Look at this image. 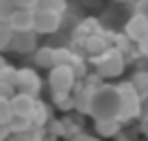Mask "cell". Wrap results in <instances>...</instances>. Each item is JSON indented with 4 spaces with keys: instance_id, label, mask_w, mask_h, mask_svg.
<instances>
[{
    "instance_id": "cell-26",
    "label": "cell",
    "mask_w": 148,
    "mask_h": 141,
    "mask_svg": "<svg viewBox=\"0 0 148 141\" xmlns=\"http://www.w3.org/2000/svg\"><path fill=\"white\" fill-rule=\"evenodd\" d=\"M42 2L44 0H15L18 7H22V9H33V11H35L37 7H42Z\"/></svg>"
},
{
    "instance_id": "cell-12",
    "label": "cell",
    "mask_w": 148,
    "mask_h": 141,
    "mask_svg": "<svg viewBox=\"0 0 148 141\" xmlns=\"http://www.w3.org/2000/svg\"><path fill=\"white\" fill-rule=\"evenodd\" d=\"M35 63L39 67H46V69H52L57 65V50L55 48H37L35 50Z\"/></svg>"
},
{
    "instance_id": "cell-25",
    "label": "cell",
    "mask_w": 148,
    "mask_h": 141,
    "mask_svg": "<svg viewBox=\"0 0 148 141\" xmlns=\"http://www.w3.org/2000/svg\"><path fill=\"white\" fill-rule=\"evenodd\" d=\"M15 93H18V85H13V82H0V98L11 100Z\"/></svg>"
},
{
    "instance_id": "cell-8",
    "label": "cell",
    "mask_w": 148,
    "mask_h": 141,
    "mask_svg": "<svg viewBox=\"0 0 148 141\" xmlns=\"http://www.w3.org/2000/svg\"><path fill=\"white\" fill-rule=\"evenodd\" d=\"M83 48H85V52H87L89 57H98V54H102V52L109 50L111 44H109V39H107V35L94 33V35L83 37Z\"/></svg>"
},
{
    "instance_id": "cell-1",
    "label": "cell",
    "mask_w": 148,
    "mask_h": 141,
    "mask_svg": "<svg viewBox=\"0 0 148 141\" xmlns=\"http://www.w3.org/2000/svg\"><path fill=\"white\" fill-rule=\"evenodd\" d=\"M122 109V93L120 87L113 85H100L92 91L89 98V115L94 119H111L118 117Z\"/></svg>"
},
{
    "instance_id": "cell-30",
    "label": "cell",
    "mask_w": 148,
    "mask_h": 141,
    "mask_svg": "<svg viewBox=\"0 0 148 141\" xmlns=\"http://www.w3.org/2000/svg\"><path fill=\"white\" fill-rule=\"evenodd\" d=\"M2 141H13V139H2Z\"/></svg>"
},
{
    "instance_id": "cell-29",
    "label": "cell",
    "mask_w": 148,
    "mask_h": 141,
    "mask_svg": "<svg viewBox=\"0 0 148 141\" xmlns=\"http://www.w3.org/2000/svg\"><path fill=\"white\" fill-rule=\"evenodd\" d=\"M70 141H98V139H96V137H92V135H85V132H81V135L72 137Z\"/></svg>"
},
{
    "instance_id": "cell-10",
    "label": "cell",
    "mask_w": 148,
    "mask_h": 141,
    "mask_svg": "<svg viewBox=\"0 0 148 141\" xmlns=\"http://www.w3.org/2000/svg\"><path fill=\"white\" fill-rule=\"evenodd\" d=\"M33 15H35L33 9H22V7H18L7 22H9L15 31H33Z\"/></svg>"
},
{
    "instance_id": "cell-5",
    "label": "cell",
    "mask_w": 148,
    "mask_h": 141,
    "mask_svg": "<svg viewBox=\"0 0 148 141\" xmlns=\"http://www.w3.org/2000/svg\"><path fill=\"white\" fill-rule=\"evenodd\" d=\"M76 78L79 76L72 69V65H55L48 76V85L50 91H72L76 87Z\"/></svg>"
},
{
    "instance_id": "cell-31",
    "label": "cell",
    "mask_w": 148,
    "mask_h": 141,
    "mask_svg": "<svg viewBox=\"0 0 148 141\" xmlns=\"http://www.w3.org/2000/svg\"><path fill=\"white\" fill-rule=\"evenodd\" d=\"M118 141H129V139H118Z\"/></svg>"
},
{
    "instance_id": "cell-24",
    "label": "cell",
    "mask_w": 148,
    "mask_h": 141,
    "mask_svg": "<svg viewBox=\"0 0 148 141\" xmlns=\"http://www.w3.org/2000/svg\"><path fill=\"white\" fill-rule=\"evenodd\" d=\"M48 132L55 137H65V124L63 119H50L48 122Z\"/></svg>"
},
{
    "instance_id": "cell-11",
    "label": "cell",
    "mask_w": 148,
    "mask_h": 141,
    "mask_svg": "<svg viewBox=\"0 0 148 141\" xmlns=\"http://www.w3.org/2000/svg\"><path fill=\"white\" fill-rule=\"evenodd\" d=\"M35 104H37L35 96L24 93V91H18V93L11 98V106H13V111L18 115H31L33 109H35Z\"/></svg>"
},
{
    "instance_id": "cell-2",
    "label": "cell",
    "mask_w": 148,
    "mask_h": 141,
    "mask_svg": "<svg viewBox=\"0 0 148 141\" xmlns=\"http://www.w3.org/2000/svg\"><path fill=\"white\" fill-rule=\"evenodd\" d=\"M92 63L96 65V72L102 78H118L126 67V57L120 48H109L102 54L92 57Z\"/></svg>"
},
{
    "instance_id": "cell-32",
    "label": "cell",
    "mask_w": 148,
    "mask_h": 141,
    "mask_svg": "<svg viewBox=\"0 0 148 141\" xmlns=\"http://www.w3.org/2000/svg\"><path fill=\"white\" fill-rule=\"evenodd\" d=\"M116 2H124V0H116Z\"/></svg>"
},
{
    "instance_id": "cell-34",
    "label": "cell",
    "mask_w": 148,
    "mask_h": 141,
    "mask_svg": "<svg viewBox=\"0 0 148 141\" xmlns=\"http://www.w3.org/2000/svg\"><path fill=\"white\" fill-rule=\"evenodd\" d=\"M146 130H148V128H146Z\"/></svg>"
},
{
    "instance_id": "cell-22",
    "label": "cell",
    "mask_w": 148,
    "mask_h": 141,
    "mask_svg": "<svg viewBox=\"0 0 148 141\" xmlns=\"http://www.w3.org/2000/svg\"><path fill=\"white\" fill-rule=\"evenodd\" d=\"M15 9H18L15 0H0V20H9Z\"/></svg>"
},
{
    "instance_id": "cell-33",
    "label": "cell",
    "mask_w": 148,
    "mask_h": 141,
    "mask_svg": "<svg viewBox=\"0 0 148 141\" xmlns=\"http://www.w3.org/2000/svg\"><path fill=\"white\" fill-rule=\"evenodd\" d=\"M37 141H46V139H37Z\"/></svg>"
},
{
    "instance_id": "cell-20",
    "label": "cell",
    "mask_w": 148,
    "mask_h": 141,
    "mask_svg": "<svg viewBox=\"0 0 148 141\" xmlns=\"http://www.w3.org/2000/svg\"><path fill=\"white\" fill-rule=\"evenodd\" d=\"M94 33H102L100 26H98V20L87 18V20H83V22L79 24V35L87 37V35H94Z\"/></svg>"
},
{
    "instance_id": "cell-14",
    "label": "cell",
    "mask_w": 148,
    "mask_h": 141,
    "mask_svg": "<svg viewBox=\"0 0 148 141\" xmlns=\"http://www.w3.org/2000/svg\"><path fill=\"white\" fill-rule=\"evenodd\" d=\"M52 102L59 111L76 109V96H70V91H52Z\"/></svg>"
},
{
    "instance_id": "cell-6",
    "label": "cell",
    "mask_w": 148,
    "mask_h": 141,
    "mask_svg": "<svg viewBox=\"0 0 148 141\" xmlns=\"http://www.w3.org/2000/svg\"><path fill=\"white\" fill-rule=\"evenodd\" d=\"M37 35L39 33L33 28V31H15L13 41H11L9 50L18 52V54H28V52L37 50Z\"/></svg>"
},
{
    "instance_id": "cell-16",
    "label": "cell",
    "mask_w": 148,
    "mask_h": 141,
    "mask_svg": "<svg viewBox=\"0 0 148 141\" xmlns=\"http://www.w3.org/2000/svg\"><path fill=\"white\" fill-rule=\"evenodd\" d=\"M13 35H15V28L7 20H0V50H9Z\"/></svg>"
},
{
    "instance_id": "cell-19",
    "label": "cell",
    "mask_w": 148,
    "mask_h": 141,
    "mask_svg": "<svg viewBox=\"0 0 148 141\" xmlns=\"http://www.w3.org/2000/svg\"><path fill=\"white\" fill-rule=\"evenodd\" d=\"M13 115H15V111H13V106H11V100L0 98V124H11Z\"/></svg>"
},
{
    "instance_id": "cell-17",
    "label": "cell",
    "mask_w": 148,
    "mask_h": 141,
    "mask_svg": "<svg viewBox=\"0 0 148 141\" xmlns=\"http://www.w3.org/2000/svg\"><path fill=\"white\" fill-rule=\"evenodd\" d=\"M31 117H33V124H35V126H46V124L50 122V113H48V106L44 104V102L37 100V104H35V109H33Z\"/></svg>"
},
{
    "instance_id": "cell-21",
    "label": "cell",
    "mask_w": 148,
    "mask_h": 141,
    "mask_svg": "<svg viewBox=\"0 0 148 141\" xmlns=\"http://www.w3.org/2000/svg\"><path fill=\"white\" fill-rule=\"evenodd\" d=\"M18 74H20V69L2 63V67H0V82H13V85H18Z\"/></svg>"
},
{
    "instance_id": "cell-27",
    "label": "cell",
    "mask_w": 148,
    "mask_h": 141,
    "mask_svg": "<svg viewBox=\"0 0 148 141\" xmlns=\"http://www.w3.org/2000/svg\"><path fill=\"white\" fill-rule=\"evenodd\" d=\"M133 9H135V13H142V15L148 18V0H137Z\"/></svg>"
},
{
    "instance_id": "cell-23",
    "label": "cell",
    "mask_w": 148,
    "mask_h": 141,
    "mask_svg": "<svg viewBox=\"0 0 148 141\" xmlns=\"http://www.w3.org/2000/svg\"><path fill=\"white\" fill-rule=\"evenodd\" d=\"M74 59H76V54H72V52L65 50V48H59V50H57V65H72Z\"/></svg>"
},
{
    "instance_id": "cell-15",
    "label": "cell",
    "mask_w": 148,
    "mask_h": 141,
    "mask_svg": "<svg viewBox=\"0 0 148 141\" xmlns=\"http://www.w3.org/2000/svg\"><path fill=\"white\" fill-rule=\"evenodd\" d=\"M9 126H11V130H13V135H18V132L31 130L35 124H33V117H31V115H18V113H15Z\"/></svg>"
},
{
    "instance_id": "cell-9",
    "label": "cell",
    "mask_w": 148,
    "mask_h": 141,
    "mask_svg": "<svg viewBox=\"0 0 148 141\" xmlns=\"http://www.w3.org/2000/svg\"><path fill=\"white\" fill-rule=\"evenodd\" d=\"M124 33L131 37L133 41H139L142 37L148 35V18L142 13H133V18L126 22L124 26Z\"/></svg>"
},
{
    "instance_id": "cell-3",
    "label": "cell",
    "mask_w": 148,
    "mask_h": 141,
    "mask_svg": "<svg viewBox=\"0 0 148 141\" xmlns=\"http://www.w3.org/2000/svg\"><path fill=\"white\" fill-rule=\"evenodd\" d=\"M120 93H122V109H120V115H118V119H120L122 124L131 122V119H135L139 113H142V96L137 93V89L133 87V82H120Z\"/></svg>"
},
{
    "instance_id": "cell-28",
    "label": "cell",
    "mask_w": 148,
    "mask_h": 141,
    "mask_svg": "<svg viewBox=\"0 0 148 141\" xmlns=\"http://www.w3.org/2000/svg\"><path fill=\"white\" fill-rule=\"evenodd\" d=\"M137 48H139V54L148 59V35H146V37H142V39L137 41Z\"/></svg>"
},
{
    "instance_id": "cell-4",
    "label": "cell",
    "mask_w": 148,
    "mask_h": 141,
    "mask_svg": "<svg viewBox=\"0 0 148 141\" xmlns=\"http://www.w3.org/2000/svg\"><path fill=\"white\" fill-rule=\"evenodd\" d=\"M61 26V13H57L50 7H37L35 15H33V28L39 35H50L57 33Z\"/></svg>"
},
{
    "instance_id": "cell-18",
    "label": "cell",
    "mask_w": 148,
    "mask_h": 141,
    "mask_svg": "<svg viewBox=\"0 0 148 141\" xmlns=\"http://www.w3.org/2000/svg\"><path fill=\"white\" fill-rule=\"evenodd\" d=\"M131 82H133V87L137 89V93L142 96V100H146L148 98V72H137L131 78Z\"/></svg>"
},
{
    "instance_id": "cell-13",
    "label": "cell",
    "mask_w": 148,
    "mask_h": 141,
    "mask_svg": "<svg viewBox=\"0 0 148 141\" xmlns=\"http://www.w3.org/2000/svg\"><path fill=\"white\" fill-rule=\"evenodd\" d=\"M122 122L118 117H111V119H96V132L100 137H116L118 130H120Z\"/></svg>"
},
{
    "instance_id": "cell-7",
    "label": "cell",
    "mask_w": 148,
    "mask_h": 141,
    "mask_svg": "<svg viewBox=\"0 0 148 141\" xmlns=\"http://www.w3.org/2000/svg\"><path fill=\"white\" fill-rule=\"evenodd\" d=\"M18 91L37 96L42 91V78H39V74L31 67H22L20 74H18Z\"/></svg>"
}]
</instances>
